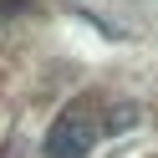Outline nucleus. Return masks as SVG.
I'll return each instance as SVG.
<instances>
[{
	"instance_id": "f257e3e1",
	"label": "nucleus",
	"mask_w": 158,
	"mask_h": 158,
	"mask_svg": "<svg viewBox=\"0 0 158 158\" xmlns=\"http://www.w3.org/2000/svg\"><path fill=\"white\" fill-rule=\"evenodd\" d=\"M92 143H97V123L82 107H72V112H61L51 123V133H46V158H87Z\"/></svg>"
}]
</instances>
